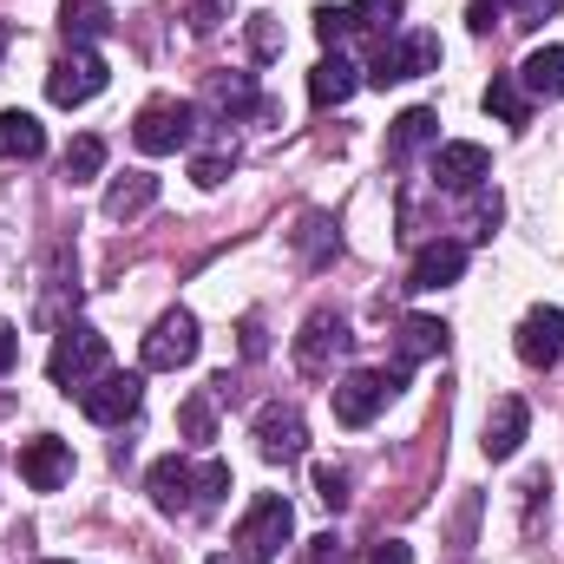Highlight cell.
<instances>
[{
  "instance_id": "6da1fadb",
  "label": "cell",
  "mask_w": 564,
  "mask_h": 564,
  "mask_svg": "<svg viewBox=\"0 0 564 564\" xmlns=\"http://www.w3.org/2000/svg\"><path fill=\"white\" fill-rule=\"evenodd\" d=\"M112 368V348H106V335L93 328V322H66L59 335H53V355H46V375H53V388H66V394H79L93 375H106Z\"/></svg>"
},
{
  "instance_id": "7a4b0ae2",
  "label": "cell",
  "mask_w": 564,
  "mask_h": 564,
  "mask_svg": "<svg viewBox=\"0 0 564 564\" xmlns=\"http://www.w3.org/2000/svg\"><path fill=\"white\" fill-rule=\"evenodd\" d=\"M426 73H440V40L433 33H388V40H375V59H368V86H401V79H426Z\"/></svg>"
},
{
  "instance_id": "3957f363",
  "label": "cell",
  "mask_w": 564,
  "mask_h": 564,
  "mask_svg": "<svg viewBox=\"0 0 564 564\" xmlns=\"http://www.w3.org/2000/svg\"><path fill=\"white\" fill-rule=\"evenodd\" d=\"M295 539V506L282 492H257L243 525H237V545H243V564H276L282 545Z\"/></svg>"
},
{
  "instance_id": "277c9868",
  "label": "cell",
  "mask_w": 564,
  "mask_h": 564,
  "mask_svg": "<svg viewBox=\"0 0 564 564\" xmlns=\"http://www.w3.org/2000/svg\"><path fill=\"white\" fill-rule=\"evenodd\" d=\"M197 348H204L197 315H191V308H164V315L144 328L139 361L151 368V375H177V368H191V361H197Z\"/></svg>"
},
{
  "instance_id": "5b68a950",
  "label": "cell",
  "mask_w": 564,
  "mask_h": 564,
  "mask_svg": "<svg viewBox=\"0 0 564 564\" xmlns=\"http://www.w3.org/2000/svg\"><path fill=\"white\" fill-rule=\"evenodd\" d=\"M191 139H197V106H184V99H144L132 119V144L144 158H171Z\"/></svg>"
},
{
  "instance_id": "8992f818",
  "label": "cell",
  "mask_w": 564,
  "mask_h": 564,
  "mask_svg": "<svg viewBox=\"0 0 564 564\" xmlns=\"http://www.w3.org/2000/svg\"><path fill=\"white\" fill-rule=\"evenodd\" d=\"M401 368H355V375H341L335 381V421L341 426H368L394 394H401Z\"/></svg>"
},
{
  "instance_id": "52a82bcc",
  "label": "cell",
  "mask_w": 564,
  "mask_h": 564,
  "mask_svg": "<svg viewBox=\"0 0 564 564\" xmlns=\"http://www.w3.org/2000/svg\"><path fill=\"white\" fill-rule=\"evenodd\" d=\"M79 414L86 421H99V426H126L132 414L144 408V375H126V368H106V375H93L79 394Z\"/></svg>"
},
{
  "instance_id": "ba28073f",
  "label": "cell",
  "mask_w": 564,
  "mask_h": 564,
  "mask_svg": "<svg viewBox=\"0 0 564 564\" xmlns=\"http://www.w3.org/2000/svg\"><path fill=\"white\" fill-rule=\"evenodd\" d=\"M106 59L93 53V46H66L59 59H53V73H46V99L59 106V112H73V106H86V99H99L106 93Z\"/></svg>"
},
{
  "instance_id": "9c48e42d",
  "label": "cell",
  "mask_w": 564,
  "mask_h": 564,
  "mask_svg": "<svg viewBox=\"0 0 564 564\" xmlns=\"http://www.w3.org/2000/svg\"><path fill=\"white\" fill-rule=\"evenodd\" d=\"M348 341H355L348 322H341L335 308H315V315L302 322V335H295V368L322 381V375H335V361L348 355Z\"/></svg>"
},
{
  "instance_id": "30bf717a",
  "label": "cell",
  "mask_w": 564,
  "mask_h": 564,
  "mask_svg": "<svg viewBox=\"0 0 564 564\" xmlns=\"http://www.w3.org/2000/svg\"><path fill=\"white\" fill-rule=\"evenodd\" d=\"M486 177H492V158H486V144H473V139L433 144V184H440V191H453V197H473V191H486Z\"/></svg>"
},
{
  "instance_id": "8fae6325",
  "label": "cell",
  "mask_w": 564,
  "mask_h": 564,
  "mask_svg": "<svg viewBox=\"0 0 564 564\" xmlns=\"http://www.w3.org/2000/svg\"><path fill=\"white\" fill-rule=\"evenodd\" d=\"M144 492H151V506H158L164 519H184V512H197V466L177 459V453H164V459H151Z\"/></svg>"
},
{
  "instance_id": "7c38bea8",
  "label": "cell",
  "mask_w": 564,
  "mask_h": 564,
  "mask_svg": "<svg viewBox=\"0 0 564 564\" xmlns=\"http://www.w3.org/2000/svg\"><path fill=\"white\" fill-rule=\"evenodd\" d=\"M512 348H519V361H525V368H558V355H564V308H552V302L525 308V322L512 328Z\"/></svg>"
},
{
  "instance_id": "4fadbf2b",
  "label": "cell",
  "mask_w": 564,
  "mask_h": 564,
  "mask_svg": "<svg viewBox=\"0 0 564 564\" xmlns=\"http://www.w3.org/2000/svg\"><path fill=\"white\" fill-rule=\"evenodd\" d=\"M257 453H263L270 466H289V459H302V453H308V421H302L295 408H282V401L257 408Z\"/></svg>"
},
{
  "instance_id": "5bb4252c",
  "label": "cell",
  "mask_w": 564,
  "mask_h": 564,
  "mask_svg": "<svg viewBox=\"0 0 564 564\" xmlns=\"http://www.w3.org/2000/svg\"><path fill=\"white\" fill-rule=\"evenodd\" d=\"M20 479H26L33 492H59V486L73 479V446L53 440V433L26 440V446H20Z\"/></svg>"
},
{
  "instance_id": "9a60e30c",
  "label": "cell",
  "mask_w": 564,
  "mask_h": 564,
  "mask_svg": "<svg viewBox=\"0 0 564 564\" xmlns=\"http://www.w3.org/2000/svg\"><path fill=\"white\" fill-rule=\"evenodd\" d=\"M525 433H532V408L519 401V394H506V401H492V414H486V459H512L519 446H525Z\"/></svg>"
},
{
  "instance_id": "2e32d148",
  "label": "cell",
  "mask_w": 564,
  "mask_h": 564,
  "mask_svg": "<svg viewBox=\"0 0 564 564\" xmlns=\"http://www.w3.org/2000/svg\"><path fill=\"white\" fill-rule=\"evenodd\" d=\"M466 276V243L459 237H433L421 257H414V270H408V289H446V282Z\"/></svg>"
},
{
  "instance_id": "e0dca14e",
  "label": "cell",
  "mask_w": 564,
  "mask_h": 564,
  "mask_svg": "<svg viewBox=\"0 0 564 564\" xmlns=\"http://www.w3.org/2000/svg\"><path fill=\"white\" fill-rule=\"evenodd\" d=\"M355 86H361V66L335 46V53H322L315 59V73H308V99L315 106H348L355 99Z\"/></svg>"
},
{
  "instance_id": "ac0fdd59",
  "label": "cell",
  "mask_w": 564,
  "mask_h": 564,
  "mask_svg": "<svg viewBox=\"0 0 564 564\" xmlns=\"http://www.w3.org/2000/svg\"><path fill=\"white\" fill-rule=\"evenodd\" d=\"M440 348H446V322H440V315H408V322H401V341H394V368L408 375V368L433 361Z\"/></svg>"
},
{
  "instance_id": "d6986e66",
  "label": "cell",
  "mask_w": 564,
  "mask_h": 564,
  "mask_svg": "<svg viewBox=\"0 0 564 564\" xmlns=\"http://www.w3.org/2000/svg\"><path fill=\"white\" fill-rule=\"evenodd\" d=\"M151 204H158V177H151V171H126V177L106 184V217H112V224H132Z\"/></svg>"
},
{
  "instance_id": "ffe728a7",
  "label": "cell",
  "mask_w": 564,
  "mask_h": 564,
  "mask_svg": "<svg viewBox=\"0 0 564 564\" xmlns=\"http://www.w3.org/2000/svg\"><path fill=\"white\" fill-rule=\"evenodd\" d=\"M40 151H46V126H40L33 112L7 106V112H0V158H7V164H33Z\"/></svg>"
},
{
  "instance_id": "44dd1931",
  "label": "cell",
  "mask_w": 564,
  "mask_h": 564,
  "mask_svg": "<svg viewBox=\"0 0 564 564\" xmlns=\"http://www.w3.org/2000/svg\"><path fill=\"white\" fill-rule=\"evenodd\" d=\"M440 144V112H426V106H408L394 126H388V158L401 164V158H414V151H433Z\"/></svg>"
},
{
  "instance_id": "7402d4cb",
  "label": "cell",
  "mask_w": 564,
  "mask_h": 564,
  "mask_svg": "<svg viewBox=\"0 0 564 564\" xmlns=\"http://www.w3.org/2000/svg\"><path fill=\"white\" fill-rule=\"evenodd\" d=\"M204 106L224 112V119H250L257 112V79L250 73H210L204 79Z\"/></svg>"
},
{
  "instance_id": "603a6c76",
  "label": "cell",
  "mask_w": 564,
  "mask_h": 564,
  "mask_svg": "<svg viewBox=\"0 0 564 564\" xmlns=\"http://www.w3.org/2000/svg\"><path fill=\"white\" fill-rule=\"evenodd\" d=\"M519 86H525V99H564V46H539V53H525Z\"/></svg>"
},
{
  "instance_id": "cb8c5ba5",
  "label": "cell",
  "mask_w": 564,
  "mask_h": 564,
  "mask_svg": "<svg viewBox=\"0 0 564 564\" xmlns=\"http://www.w3.org/2000/svg\"><path fill=\"white\" fill-rule=\"evenodd\" d=\"M486 112H492L499 126H512V132L532 126V99H525L519 73H492V86H486Z\"/></svg>"
},
{
  "instance_id": "d4e9b609",
  "label": "cell",
  "mask_w": 564,
  "mask_h": 564,
  "mask_svg": "<svg viewBox=\"0 0 564 564\" xmlns=\"http://www.w3.org/2000/svg\"><path fill=\"white\" fill-rule=\"evenodd\" d=\"M106 26H112V7H106V0H59V33H66V46H93Z\"/></svg>"
},
{
  "instance_id": "484cf974",
  "label": "cell",
  "mask_w": 564,
  "mask_h": 564,
  "mask_svg": "<svg viewBox=\"0 0 564 564\" xmlns=\"http://www.w3.org/2000/svg\"><path fill=\"white\" fill-rule=\"evenodd\" d=\"M401 7H408V0H348L341 20H348V33H375V40H388L394 20H401Z\"/></svg>"
},
{
  "instance_id": "4316f807",
  "label": "cell",
  "mask_w": 564,
  "mask_h": 564,
  "mask_svg": "<svg viewBox=\"0 0 564 564\" xmlns=\"http://www.w3.org/2000/svg\"><path fill=\"white\" fill-rule=\"evenodd\" d=\"M106 171V144L93 139V132H79V139L66 144V184H93Z\"/></svg>"
},
{
  "instance_id": "83f0119b",
  "label": "cell",
  "mask_w": 564,
  "mask_h": 564,
  "mask_svg": "<svg viewBox=\"0 0 564 564\" xmlns=\"http://www.w3.org/2000/svg\"><path fill=\"white\" fill-rule=\"evenodd\" d=\"M177 426H184L191 446H210V440H217V408H210V394H191V401L177 408Z\"/></svg>"
},
{
  "instance_id": "f1b7e54d",
  "label": "cell",
  "mask_w": 564,
  "mask_h": 564,
  "mask_svg": "<svg viewBox=\"0 0 564 564\" xmlns=\"http://www.w3.org/2000/svg\"><path fill=\"white\" fill-rule=\"evenodd\" d=\"M224 492H230V466H224V459H204V466H197V512L224 506Z\"/></svg>"
},
{
  "instance_id": "f546056e",
  "label": "cell",
  "mask_w": 564,
  "mask_h": 564,
  "mask_svg": "<svg viewBox=\"0 0 564 564\" xmlns=\"http://www.w3.org/2000/svg\"><path fill=\"white\" fill-rule=\"evenodd\" d=\"M335 250H341V243H335L328 217H308V224H302V257H308V263H328Z\"/></svg>"
},
{
  "instance_id": "4dcf8cb0",
  "label": "cell",
  "mask_w": 564,
  "mask_h": 564,
  "mask_svg": "<svg viewBox=\"0 0 564 564\" xmlns=\"http://www.w3.org/2000/svg\"><path fill=\"white\" fill-rule=\"evenodd\" d=\"M315 492H322L328 512H341L348 506V466H315Z\"/></svg>"
},
{
  "instance_id": "1f68e13d",
  "label": "cell",
  "mask_w": 564,
  "mask_h": 564,
  "mask_svg": "<svg viewBox=\"0 0 564 564\" xmlns=\"http://www.w3.org/2000/svg\"><path fill=\"white\" fill-rule=\"evenodd\" d=\"M355 564H414V545H401V539H381V545H368Z\"/></svg>"
},
{
  "instance_id": "d6a6232c",
  "label": "cell",
  "mask_w": 564,
  "mask_h": 564,
  "mask_svg": "<svg viewBox=\"0 0 564 564\" xmlns=\"http://www.w3.org/2000/svg\"><path fill=\"white\" fill-rule=\"evenodd\" d=\"M191 177H197L204 191H217V184L230 177V158H224V151H210V158H197V164H191Z\"/></svg>"
},
{
  "instance_id": "836d02e7",
  "label": "cell",
  "mask_w": 564,
  "mask_h": 564,
  "mask_svg": "<svg viewBox=\"0 0 564 564\" xmlns=\"http://www.w3.org/2000/svg\"><path fill=\"white\" fill-rule=\"evenodd\" d=\"M499 20H506V0H473V7H466V26H473V33H492Z\"/></svg>"
},
{
  "instance_id": "e575fe53",
  "label": "cell",
  "mask_w": 564,
  "mask_h": 564,
  "mask_svg": "<svg viewBox=\"0 0 564 564\" xmlns=\"http://www.w3.org/2000/svg\"><path fill=\"white\" fill-rule=\"evenodd\" d=\"M250 46H257V59H270V53L282 46V33H276V20H270V13H257V20H250Z\"/></svg>"
},
{
  "instance_id": "d590c367",
  "label": "cell",
  "mask_w": 564,
  "mask_h": 564,
  "mask_svg": "<svg viewBox=\"0 0 564 564\" xmlns=\"http://www.w3.org/2000/svg\"><path fill=\"white\" fill-rule=\"evenodd\" d=\"M308 564H348V558H341V539H335V532L308 539Z\"/></svg>"
},
{
  "instance_id": "8d00e7d4",
  "label": "cell",
  "mask_w": 564,
  "mask_h": 564,
  "mask_svg": "<svg viewBox=\"0 0 564 564\" xmlns=\"http://www.w3.org/2000/svg\"><path fill=\"white\" fill-rule=\"evenodd\" d=\"M191 26L197 33H217V0H191Z\"/></svg>"
},
{
  "instance_id": "74e56055",
  "label": "cell",
  "mask_w": 564,
  "mask_h": 564,
  "mask_svg": "<svg viewBox=\"0 0 564 564\" xmlns=\"http://www.w3.org/2000/svg\"><path fill=\"white\" fill-rule=\"evenodd\" d=\"M13 361H20V335H13V328H0V375H7Z\"/></svg>"
},
{
  "instance_id": "f35d334b",
  "label": "cell",
  "mask_w": 564,
  "mask_h": 564,
  "mask_svg": "<svg viewBox=\"0 0 564 564\" xmlns=\"http://www.w3.org/2000/svg\"><path fill=\"white\" fill-rule=\"evenodd\" d=\"M243 355H263V322H257V315L243 322Z\"/></svg>"
},
{
  "instance_id": "ab89813d",
  "label": "cell",
  "mask_w": 564,
  "mask_h": 564,
  "mask_svg": "<svg viewBox=\"0 0 564 564\" xmlns=\"http://www.w3.org/2000/svg\"><path fill=\"white\" fill-rule=\"evenodd\" d=\"M525 7V20H539V13H558V0H519Z\"/></svg>"
},
{
  "instance_id": "60d3db41",
  "label": "cell",
  "mask_w": 564,
  "mask_h": 564,
  "mask_svg": "<svg viewBox=\"0 0 564 564\" xmlns=\"http://www.w3.org/2000/svg\"><path fill=\"white\" fill-rule=\"evenodd\" d=\"M210 564H237V558H210Z\"/></svg>"
},
{
  "instance_id": "b9f144b4",
  "label": "cell",
  "mask_w": 564,
  "mask_h": 564,
  "mask_svg": "<svg viewBox=\"0 0 564 564\" xmlns=\"http://www.w3.org/2000/svg\"><path fill=\"white\" fill-rule=\"evenodd\" d=\"M40 564H66V558H40Z\"/></svg>"
},
{
  "instance_id": "7bdbcfd3",
  "label": "cell",
  "mask_w": 564,
  "mask_h": 564,
  "mask_svg": "<svg viewBox=\"0 0 564 564\" xmlns=\"http://www.w3.org/2000/svg\"><path fill=\"white\" fill-rule=\"evenodd\" d=\"M0 46H7V26H0Z\"/></svg>"
}]
</instances>
